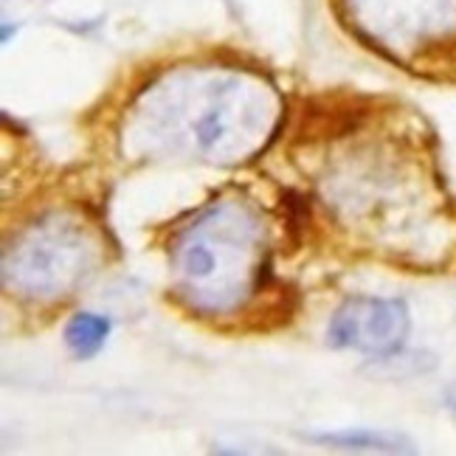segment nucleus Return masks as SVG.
Returning <instances> with one entry per match:
<instances>
[{"instance_id": "nucleus-5", "label": "nucleus", "mask_w": 456, "mask_h": 456, "mask_svg": "<svg viewBox=\"0 0 456 456\" xmlns=\"http://www.w3.org/2000/svg\"><path fill=\"white\" fill-rule=\"evenodd\" d=\"M411 330L409 307L403 299L349 296L327 327V341L336 349H355L370 358L400 353Z\"/></svg>"}, {"instance_id": "nucleus-7", "label": "nucleus", "mask_w": 456, "mask_h": 456, "mask_svg": "<svg viewBox=\"0 0 456 456\" xmlns=\"http://www.w3.org/2000/svg\"><path fill=\"white\" fill-rule=\"evenodd\" d=\"M296 310H299V296L293 293V288L271 290L265 285L240 307V313H242L240 327L251 330V332H271L279 327H288L293 322Z\"/></svg>"}, {"instance_id": "nucleus-1", "label": "nucleus", "mask_w": 456, "mask_h": 456, "mask_svg": "<svg viewBox=\"0 0 456 456\" xmlns=\"http://www.w3.org/2000/svg\"><path fill=\"white\" fill-rule=\"evenodd\" d=\"M133 110V133L152 150L181 152L208 164L254 158L282 118L279 96L265 79L223 65L167 74Z\"/></svg>"}, {"instance_id": "nucleus-6", "label": "nucleus", "mask_w": 456, "mask_h": 456, "mask_svg": "<svg viewBox=\"0 0 456 456\" xmlns=\"http://www.w3.org/2000/svg\"><path fill=\"white\" fill-rule=\"evenodd\" d=\"M366 102L358 96H319L310 99L302 110L299 125H296V142L299 144H315L327 142V138H338L353 133L363 125Z\"/></svg>"}, {"instance_id": "nucleus-2", "label": "nucleus", "mask_w": 456, "mask_h": 456, "mask_svg": "<svg viewBox=\"0 0 456 456\" xmlns=\"http://www.w3.org/2000/svg\"><path fill=\"white\" fill-rule=\"evenodd\" d=\"M175 285L198 313H232L268 285V245L251 206L223 200L172 240Z\"/></svg>"}, {"instance_id": "nucleus-3", "label": "nucleus", "mask_w": 456, "mask_h": 456, "mask_svg": "<svg viewBox=\"0 0 456 456\" xmlns=\"http://www.w3.org/2000/svg\"><path fill=\"white\" fill-rule=\"evenodd\" d=\"M99 240L77 217H45L28 225L4 256L6 285L28 299H62L96 271Z\"/></svg>"}, {"instance_id": "nucleus-9", "label": "nucleus", "mask_w": 456, "mask_h": 456, "mask_svg": "<svg viewBox=\"0 0 456 456\" xmlns=\"http://www.w3.org/2000/svg\"><path fill=\"white\" fill-rule=\"evenodd\" d=\"M110 336V319L99 313H77L65 327V346L77 358H94Z\"/></svg>"}, {"instance_id": "nucleus-4", "label": "nucleus", "mask_w": 456, "mask_h": 456, "mask_svg": "<svg viewBox=\"0 0 456 456\" xmlns=\"http://www.w3.org/2000/svg\"><path fill=\"white\" fill-rule=\"evenodd\" d=\"M349 23L395 57H428L456 31V0H341Z\"/></svg>"}, {"instance_id": "nucleus-10", "label": "nucleus", "mask_w": 456, "mask_h": 456, "mask_svg": "<svg viewBox=\"0 0 456 456\" xmlns=\"http://www.w3.org/2000/svg\"><path fill=\"white\" fill-rule=\"evenodd\" d=\"M445 403H448V406H451V409H456V383H453V386H451V389L445 392Z\"/></svg>"}, {"instance_id": "nucleus-8", "label": "nucleus", "mask_w": 456, "mask_h": 456, "mask_svg": "<svg viewBox=\"0 0 456 456\" xmlns=\"http://www.w3.org/2000/svg\"><path fill=\"white\" fill-rule=\"evenodd\" d=\"M313 443L330 445L338 451H355V453H411L414 445L400 434L375 431V428H346V431H330V434H310Z\"/></svg>"}]
</instances>
